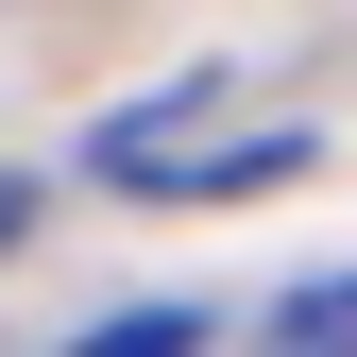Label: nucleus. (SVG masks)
Here are the masks:
<instances>
[{
  "label": "nucleus",
  "mask_w": 357,
  "mask_h": 357,
  "mask_svg": "<svg viewBox=\"0 0 357 357\" xmlns=\"http://www.w3.org/2000/svg\"><path fill=\"white\" fill-rule=\"evenodd\" d=\"M221 102H238L221 68L153 85L137 119H102V137H85V170H102V188H273V170H306V137H204Z\"/></svg>",
  "instance_id": "1"
},
{
  "label": "nucleus",
  "mask_w": 357,
  "mask_h": 357,
  "mask_svg": "<svg viewBox=\"0 0 357 357\" xmlns=\"http://www.w3.org/2000/svg\"><path fill=\"white\" fill-rule=\"evenodd\" d=\"M17 221H34V188H17V170H0V238H17Z\"/></svg>",
  "instance_id": "3"
},
{
  "label": "nucleus",
  "mask_w": 357,
  "mask_h": 357,
  "mask_svg": "<svg viewBox=\"0 0 357 357\" xmlns=\"http://www.w3.org/2000/svg\"><path fill=\"white\" fill-rule=\"evenodd\" d=\"M273 357H357V289H289L273 306Z\"/></svg>",
  "instance_id": "2"
}]
</instances>
